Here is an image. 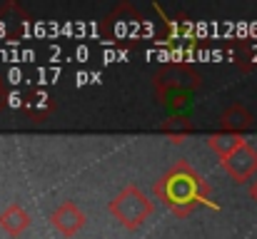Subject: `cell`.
Returning <instances> with one entry per match:
<instances>
[{
	"label": "cell",
	"instance_id": "obj_1",
	"mask_svg": "<svg viewBox=\"0 0 257 239\" xmlns=\"http://www.w3.org/2000/svg\"><path fill=\"white\" fill-rule=\"evenodd\" d=\"M153 192L175 217H187L210 199V184L187 159L175 162L155 182Z\"/></svg>",
	"mask_w": 257,
	"mask_h": 239
},
{
	"label": "cell",
	"instance_id": "obj_12",
	"mask_svg": "<svg viewBox=\"0 0 257 239\" xmlns=\"http://www.w3.org/2000/svg\"><path fill=\"white\" fill-rule=\"evenodd\" d=\"M5 100H8V92H5V85H3V78H0V110L5 107Z\"/></svg>",
	"mask_w": 257,
	"mask_h": 239
},
{
	"label": "cell",
	"instance_id": "obj_3",
	"mask_svg": "<svg viewBox=\"0 0 257 239\" xmlns=\"http://www.w3.org/2000/svg\"><path fill=\"white\" fill-rule=\"evenodd\" d=\"M107 212L130 232L140 229L155 212L153 199L138 187V184H125L107 204Z\"/></svg>",
	"mask_w": 257,
	"mask_h": 239
},
{
	"label": "cell",
	"instance_id": "obj_13",
	"mask_svg": "<svg viewBox=\"0 0 257 239\" xmlns=\"http://www.w3.org/2000/svg\"><path fill=\"white\" fill-rule=\"evenodd\" d=\"M250 197L255 199V204H257V179L252 182V184H250Z\"/></svg>",
	"mask_w": 257,
	"mask_h": 239
},
{
	"label": "cell",
	"instance_id": "obj_6",
	"mask_svg": "<svg viewBox=\"0 0 257 239\" xmlns=\"http://www.w3.org/2000/svg\"><path fill=\"white\" fill-rule=\"evenodd\" d=\"M53 110H55V100H53V95L45 92V90H28V92H23V97H20V112H23L28 120H33V122L48 120V117L53 115Z\"/></svg>",
	"mask_w": 257,
	"mask_h": 239
},
{
	"label": "cell",
	"instance_id": "obj_4",
	"mask_svg": "<svg viewBox=\"0 0 257 239\" xmlns=\"http://www.w3.org/2000/svg\"><path fill=\"white\" fill-rule=\"evenodd\" d=\"M220 167L235 179V182H247L257 174V150L245 142L242 147H237L232 155H227L225 159H220Z\"/></svg>",
	"mask_w": 257,
	"mask_h": 239
},
{
	"label": "cell",
	"instance_id": "obj_9",
	"mask_svg": "<svg viewBox=\"0 0 257 239\" xmlns=\"http://www.w3.org/2000/svg\"><path fill=\"white\" fill-rule=\"evenodd\" d=\"M140 30H143V18H140V15H138L135 20H130V23H122V20L117 18V13H112V15L105 20V33H107L110 43H125V40L133 43V38L140 35Z\"/></svg>",
	"mask_w": 257,
	"mask_h": 239
},
{
	"label": "cell",
	"instance_id": "obj_2",
	"mask_svg": "<svg viewBox=\"0 0 257 239\" xmlns=\"http://www.w3.org/2000/svg\"><path fill=\"white\" fill-rule=\"evenodd\" d=\"M153 85H155V95L163 105L182 110L185 105H190L195 90L200 87V73L190 65L175 63V65L160 68L153 78Z\"/></svg>",
	"mask_w": 257,
	"mask_h": 239
},
{
	"label": "cell",
	"instance_id": "obj_10",
	"mask_svg": "<svg viewBox=\"0 0 257 239\" xmlns=\"http://www.w3.org/2000/svg\"><path fill=\"white\" fill-rule=\"evenodd\" d=\"M245 142H247V140H245L242 135H237V132H225V130H217V132H212V135L207 137V147L220 159L232 155V152H235L237 147H242Z\"/></svg>",
	"mask_w": 257,
	"mask_h": 239
},
{
	"label": "cell",
	"instance_id": "obj_8",
	"mask_svg": "<svg viewBox=\"0 0 257 239\" xmlns=\"http://www.w3.org/2000/svg\"><path fill=\"white\" fill-rule=\"evenodd\" d=\"M220 125H222L225 132H237V135H242L245 130H250V127L255 125V117H252V112H250L245 105L232 102V105L220 115Z\"/></svg>",
	"mask_w": 257,
	"mask_h": 239
},
{
	"label": "cell",
	"instance_id": "obj_11",
	"mask_svg": "<svg viewBox=\"0 0 257 239\" xmlns=\"http://www.w3.org/2000/svg\"><path fill=\"white\" fill-rule=\"evenodd\" d=\"M192 130H195V127H192V120L185 117V115H172V117L160 122V132H163L165 137H170L172 142H182L185 137L192 135Z\"/></svg>",
	"mask_w": 257,
	"mask_h": 239
},
{
	"label": "cell",
	"instance_id": "obj_5",
	"mask_svg": "<svg viewBox=\"0 0 257 239\" xmlns=\"http://www.w3.org/2000/svg\"><path fill=\"white\" fill-rule=\"evenodd\" d=\"M50 224H53L63 237H75V234L87 224V214L73 202V199H65L63 204H58V207L53 209Z\"/></svg>",
	"mask_w": 257,
	"mask_h": 239
},
{
	"label": "cell",
	"instance_id": "obj_7",
	"mask_svg": "<svg viewBox=\"0 0 257 239\" xmlns=\"http://www.w3.org/2000/svg\"><path fill=\"white\" fill-rule=\"evenodd\" d=\"M30 224H33L30 214H28L18 202H10V204L0 212V229H3L5 234H10V237H20Z\"/></svg>",
	"mask_w": 257,
	"mask_h": 239
}]
</instances>
